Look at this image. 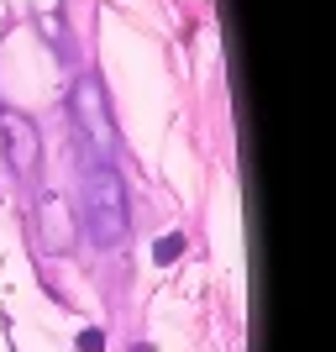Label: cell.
<instances>
[{
    "label": "cell",
    "mask_w": 336,
    "mask_h": 352,
    "mask_svg": "<svg viewBox=\"0 0 336 352\" xmlns=\"http://www.w3.org/2000/svg\"><path fill=\"white\" fill-rule=\"evenodd\" d=\"M89 226H95V242H121L126 236L121 179L111 168H95V179H89Z\"/></svg>",
    "instance_id": "1"
},
{
    "label": "cell",
    "mask_w": 336,
    "mask_h": 352,
    "mask_svg": "<svg viewBox=\"0 0 336 352\" xmlns=\"http://www.w3.org/2000/svg\"><path fill=\"white\" fill-rule=\"evenodd\" d=\"M0 137H5V158H11V174L27 179L37 168V126L16 111H0Z\"/></svg>",
    "instance_id": "2"
},
{
    "label": "cell",
    "mask_w": 336,
    "mask_h": 352,
    "mask_svg": "<svg viewBox=\"0 0 336 352\" xmlns=\"http://www.w3.org/2000/svg\"><path fill=\"white\" fill-rule=\"evenodd\" d=\"M79 116H85V126H89V137H95V147L100 153H111V121H105V100H100V85L95 79H85L79 85Z\"/></svg>",
    "instance_id": "3"
},
{
    "label": "cell",
    "mask_w": 336,
    "mask_h": 352,
    "mask_svg": "<svg viewBox=\"0 0 336 352\" xmlns=\"http://www.w3.org/2000/svg\"><path fill=\"white\" fill-rule=\"evenodd\" d=\"M179 252H184V236H163L158 248H153V258H158V263H174Z\"/></svg>",
    "instance_id": "4"
},
{
    "label": "cell",
    "mask_w": 336,
    "mask_h": 352,
    "mask_svg": "<svg viewBox=\"0 0 336 352\" xmlns=\"http://www.w3.org/2000/svg\"><path fill=\"white\" fill-rule=\"evenodd\" d=\"M79 352H105V337L100 331H85V337H79Z\"/></svg>",
    "instance_id": "5"
}]
</instances>
